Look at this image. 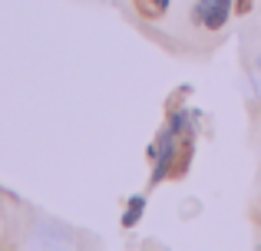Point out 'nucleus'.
<instances>
[{
  "mask_svg": "<svg viewBox=\"0 0 261 251\" xmlns=\"http://www.w3.org/2000/svg\"><path fill=\"white\" fill-rule=\"evenodd\" d=\"M149 155L155 159L152 165V179H149V188H159V182L169 179V165H172V155H175V132L172 126H162L159 129V139H155V149H149Z\"/></svg>",
  "mask_w": 261,
  "mask_h": 251,
  "instance_id": "obj_1",
  "label": "nucleus"
},
{
  "mask_svg": "<svg viewBox=\"0 0 261 251\" xmlns=\"http://www.w3.org/2000/svg\"><path fill=\"white\" fill-rule=\"evenodd\" d=\"M192 155H195V129H185V132L175 135V155H172V165H169V179L182 182L192 169Z\"/></svg>",
  "mask_w": 261,
  "mask_h": 251,
  "instance_id": "obj_2",
  "label": "nucleus"
},
{
  "mask_svg": "<svg viewBox=\"0 0 261 251\" xmlns=\"http://www.w3.org/2000/svg\"><path fill=\"white\" fill-rule=\"evenodd\" d=\"M231 10H235V0H212L208 10H205V17H202V26L205 30H222V26L228 23Z\"/></svg>",
  "mask_w": 261,
  "mask_h": 251,
  "instance_id": "obj_3",
  "label": "nucleus"
},
{
  "mask_svg": "<svg viewBox=\"0 0 261 251\" xmlns=\"http://www.w3.org/2000/svg\"><path fill=\"white\" fill-rule=\"evenodd\" d=\"M169 4H172V0H133L136 13H139L142 20H162L169 13Z\"/></svg>",
  "mask_w": 261,
  "mask_h": 251,
  "instance_id": "obj_4",
  "label": "nucleus"
},
{
  "mask_svg": "<svg viewBox=\"0 0 261 251\" xmlns=\"http://www.w3.org/2000/svg\"><path fill=\"white\" fill-rule=\"evenodd\" d=\"M142 208H146V195H133V199H129V205H126V212H122V221L119 225L126 228H136L139 225V218H142Z\"/></svg>",
  "mask_w": 261,
  "mask_h": 251,
  "instance_id": "obj_5",
  "label": "nucleus"
},
{
  "mask_svg": "<svg viewBox=\"0 0 261 251\" xmlns=\"http://www.w3.org/2000/svg\"><path fill=\"white\" fill-rule=\"evenodd\" d=\"M192 96V86H178V90L169 96V103H166V113H175V109H182L185 106V99Z\"/></svg>",
  "mask_w": 261,
  "mask_h": 251,
  "instance_id": "obj_6",
  "label": "nucleus"
},
{
  "mask_svg": "<svg viewBox=\"0 0 261 251\" xmlns=\"http://www.w3.org/2000/svg\"><path fill=\"white\" fill-rule=\"evenodd\" d=\"M208 4H212V0H198V4H195V13H192V20H195L198 26H202V17H205V10H208Z\"/></svg>",
  "mask_w": 261,
  "mask_h": 251,
  "instance_id": "obj_7",
  "label": "nucleus"
},
{
  "mask_svg": "<svg viewBox=\"0 0 261 251\" xmlns=\"http://www.w3.org/2000/svg\"><path fill=\"white\" fill-rule=\"evenodd\" d=\"M251 7H255V0H235V13L238 17H248Z\"/></svg>",
  "mask_w": 261,
  "mask_h": 251,
  "instance_id": "obj_8",
  "label": "nucleus"
},
{
  "mask_svg": "<svg viewBox=\"0 0 261 251\" xmlns=\"http://www.w3.org/2000/svg\"><path fill=\"white\" fill-rule=\"evenodd\" d=\"M0 208H4V199H0Z\"/></svg>",
  "mask_w": 261,
  "mask_h": 251,
  "instance_id": "obj_9",
  "label": "nucleus"
}]
</instances>
